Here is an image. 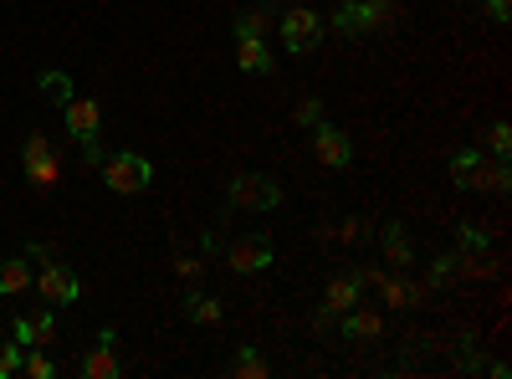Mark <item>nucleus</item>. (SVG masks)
Segmentation results:
<instances>
[{
    "label": "nucleus",
    "mask_w": 512,
    "mask_h": 379,
    "mask_svg": "<svg viewBox=\"0 0 512 379\" xmlns=\"http://www.w3.org/2000/svg\"><path fill=\"white\" fill-rule=\"evenodd\" d=\"M226 205H236V210H277L282 205V190L267 175H236L226 185Z\"/></svg>",
    "instance_id": "39448f33"
},
{
    "label": "nucleus",
    "mask_w": 512,
    "mask_h": 379,
    "mask_svg": "<svg viewBox=\"0 0 512 379\" xmlns=\"http://www.w3.org/2000/svg\"><path fill=\"white\" fill-rule=\"evenodd\" d=\"M231 267L236 272H267L272 267V241L267 236H241L231 246Z\"/></svg>",
    "instance_id": "9d476101"
},
{
    "label": "nucleus",
    "mask_w": 512,
    "mask_h": 379,
    "mask_svg": "<svg viewBox=\"0 0 512 379\" xmlns=\"http://www.w3.org/2000/svg\"><path fill=\"white\" fill-rule=\"evenodd\" d=\"M359 292H364V277H359V272H338V277L328 282V298H323V308H333V313H349V308L359 303Z\"/></svg>",
    "instance_id": "f8f14e48"
},
{
    "label": "nucleus",
    "mask_w": 512,
    "mask_h": 379,
    "mask_svg": "<svg viewBox=\"0 0 512 379\" xmlns=\"http://www.w3.org/2000/svg\"><path fill=\"white\" fill-rule=\"evenodd\" d=\"M21 170H26V180H31L36 190H52V185L62 180V159H57V149H52L47 134H31V139L21 144Z\"/></svg>",
    "instance_id": "7ed1b4c3"
},
{
    "label": "nucleus",
    "mask_w": 512,
    "mask_h": 379,
    "mask_svg": "<svg viewBox=\"0 0 512 379\" xmlns=\"http://www.w3.org/2000/svg\"><path fill=\"white\" fill-rule=\"evenodd\" d=\"M487 11L492 21H512V0H487Z\"/></svg>",
    "instance_id": "c756f323"
},
{
    "label": "nucleus",
    "mask_w": 512,
    "mask_h": 379,
    "mask_svg": "<svg viewBox=\"0 0 512 379\" xmlns=\"http://www.w3.org/2000/svg\"><path fill=\"white\" fill-rule=\"evenodd\" d=\"M487 149H492L497 159L512 154V129H507V123H492V129H487Z\"/></svg>",
    "instance_id": "b1692460"
},
{
    "label": "nucleus",
    "mask_w": 512,
    "mask_h": 379,
    "mask_svg": "<svg viewBox=\"0 0 512 379\" xmlns=\"http://www.w3.org/2000/svg\"><path fill=\"white\" fill-rule=\"evenodd\" d=\"M512 185V175H507V159H497V164H482L477 159V170H472V190H507Z\"/></svg>",
    "instance_id": "dca6fc26"
},
{
    "label": "nucleus",
    "mask_w": 512,
    "mask_h": 379,
    "mask_svg": "<svg viewBox=\"0 0 512 379\" xmlns=\"http://www.w3.org/2000/svg\"><path fill=\"white\" fill-rule=\"evenodd\" d=\"M431 277H436V282H451V277H456V251H451V257H441V262L431 267Z\"/></svg>",
    "instance_id": "c85d7f7f"
},
{
    "label": "nucleus",
    "mask_w": 512,
    "mask_h": 379,
    "mask_svg": "<svg viewBox=\"0 0 512 379\" xmlns=\"http://www.w3.org/2000/svg\"><path fill=\"white\" fill-rule=\"evenodd\" d=\"M477 159H482V149H456V154H451V185H456V190H472Z\"/></svg>",
    "instance_id": "aec40b11"
},
{
    "label": "nucleus",
    "mask_w": 512,
    "mask_h": 379,
    "mask_svg": "<svg viewBox=\"0 0 512 379\" xmlns=\"http://www.w3.org/2000/svg\"><path fill=\"white\" fill-rule=\"evenodd\" d=\"M297 6H313V0H297Z\"/></svg>",
    "instance_id": "473e14b6"
},
{
    "label": "nucleus",
    "mask_w": 512,
    "mask_h": 379,
    "mask_svg": "<svg viewBox=\"0 0 512 379\" xmlns=\"http://www.w3.org/2000/svg\"><path fill=\"white\" fill-rule=\"evenodd\" d=\"M313 154L318 164H328V170H349V159H354V144L344 129H328V123H313Z\"/></svg>",
    "instance_id": "6e6552de"
},
{
    "label": "nucleus",
    "mask_w": 512,
    "mask_h": 379,
    "mask_svg": "<svg viewBox=\"0 0 512 379\" xmlns=\"http://www.w3.org/2000/svg\"><path fill=\"white\" fill-rule=\"evenodd\" d=\"M21 374H31V379H57V364L41 354V349H26V354H21Z\"/></svg>",
    "instance_id": "4be33fe9"
},
{
    "label": "nucleus",
    "mask_w": 512,
    "mask_h": 379,
    "mask_svg": "<svg viewBox=\"0 0 512 379\" xmlns=\"http://www.w3.org/2000/svg\"><path fill=\"white\" fill-rule=\"evenodd\" d=\"M113 344H118V333L103 328V333H98V344L88 349V359H82L77 369L88 374V379H113V374H118V354H113Z\"/></svg>",
    "instance_id": "1a4fd4ad"
},
{
    "label": "nucleus",
    "mask_w": 512,
    "mask_h": 379,
    "mask_svg": "<svg viewBox=\"0 0 512 379\" xmlns=\"http://www.w3.org/2000/svg\"><path fill=\"white\" fill-rule=\"evenodd\" d=\"M149 180H154V164L144 154H113L103 164V185L113 195H139V190H149Z\"/></svg>",
    "instance_id": "20e7f679"
},
{
    "label": "nucleus",
    "mask_w": 512,
    "mask_h": 379,
    "mask_svg": "<svg viewBox=\"0 0 512 379\" xmlns=\"http://www.w3.org/2000/svg\"><path fill=\"white\" fill-rule=\"evenodd\" d=\"M338 328H344V339H354V344H369V339H379V333H384V318L354 303V308H349V318L338 323Z\"/></svg>",
    "instance_id": "ddd939ff"
},
{
    "label": "nucleus",
    "mask_w": 512,
    "mask_h": 379,
    "mask_svg": "<svg viewBox=\"0 0 512 379\" xmlns=\"http://www.w3.org/2000/svg\"><path fill=\"white\" fill-rule=\"evenodd\" d=\"M456 236H461V246L466 251H487L492 241H487V231H477V226H456Z\"/></svg>",
    "instance_id": "bb28decb"
},
{
    "label": "nucleus",
    "mask_w": 512,
    "mask_h": 379,
    "mask_svg": "<svg viewBox=\"0 0 512 379\" xmlns=\"http://www.w3.org/2000/svg\"><path fill=\"white\" fill-rule=\"evenodd\" d=\"M21 344H0V379H11V374H21Z\"/></svg>",
    "instance_id": "393cba45"
},
{
    "label": "nucleus",
    "mask_w": 512,
    "mask_h": 379,
    "mask_svg": "<svg viewBox=\"0 0 512 379\" xmlns=\"http://www.w3.org/2000/svg\"><path fill=\"white\" fill-rule=\"evenodd\" d=\"M52 339H57V323H52V313L16 318V344H21V349H47Z\"/></svg>",
    "instance_id": "9b49d317"
},
{
    "label": "nucleus",
    "mask_w": 512,
    "mask_h": 379,
    "mask_svg": "<svg viewBox=\"0 0 512 379\" xmlns=\"http://www.w3.org/2000/svg\"><path fill=\"white\" fill-rule=\"evenodd\" d=\"M379 287H384V303L390 308H415L420 303V287L405 282V277H379Z\"/></svg>",
    "instance_id": "f3484780"
},
{
    "label": "nucleus",
    "mask_w": 512,
    "mask_h": 379,
    "mask_svg": "<svg viewBox=\"0 0 512 379\" xmlns=\"http://www.w3.org/2000/svg\"><path fill=\"white\" fill-rule=\"evenodd\" d=\"M333 318H338L333 308H318V313H313V328H318V333H328V328H333Z\"/></svg>",
    "instance_id": "7c9ffc66"
},
{
    "label": "nucleus",
    "mask_w": 512,
    "mask_h": 379,
    "mask_svg": "<svg viewBox=\"0 0 512 379\" xmlns=\"http://www.w3.org/2000/svg\"><path fill=\"white\" fill-rule=\"evenodd\" d=\"M185 313L195 323H221V303L216 298H200V292H190V298H185Z\"/></svg>",
    "instance_id": "412c9836"
},
{
    "label": "nucleus",
    "mask_w": 512,
    "mask_h": 379,
    "mask_svg": "<svg viewBox=\"0 0 512 379\" xmlns=\"http://www.w3.org/2000/svg\"><path fill=\"white\" fill-rule=\"evenodd\" d=\"M41 88H47L57 103H67V98H72V82H67L62 72H47V77H41Z\"/></svg>",
    "instance_id": "a878e982"
},
{
    "label": "nucleus",
    "mask_w": 512,
    "mask_h": 379,
    "mask_svg": "<svg viewBox=\"0 0 512 379\" xmlns=\"http://www.w3.org/2000/svg\"><path fill=\"white\" fill-rule=\"evenodd\" d=\"M267 26H272L267 11H246V16H236V36H267Z\"/></svg>",
    "instance_id": "5701e85b"
},
{
    "label": "nucleus",
    "mask_w": 512,
    "mask_h": 379,
    "mask_svg": "<svg viewBox=\"0 0 512 379\" xmlns=\"http://www.w3.org/2000/svg\"><path fill=\"white\" fill-rule=\"evenodd\" d=\"M231 374H236V379H267V374H272V364H267L262 354H256V349L246 344V349H236V359H231Z\"/></svg>",
    "instance_id": "6ab92c4d"
},
{
    "label": "nucleus",
    "mask_w": 512,
    "mask_h": 379,
    "mask_svg": "<svg viewBox=\"0 0 512 379\" xmlns=\"http://www.w3.org/2000/svg\"><path fill=\"white\" fill-rule=\"evenodd\" d=\"M31 287V262H0V298H16Z\"/></svg>",
    "instance_id": "a211bd4d"
},
{
    "label": "nucleus",
    "mask_w": 512,
    "mask_h": 379,
    "mask_svg": "<svg viewBox=\"0 0 512 379\" xmlns=\"http://www.w3.org/2000/svg\"><path fill=\"white\" fill-rule=\"evenodd\" d=\"M379 246H384V262H390V267H400V272L410 267V236H405V226H400V221L384 226Z\"/></svg>",
    "instance_id": "2eb2a0df"
},
{
    "label": "nucleus",
    "mask_w": 512,
    "mask_h": 379,
    "mask_svg": "<svg viewBox=\"0 0 512 379\" xmlns=\"http://www.w3.org/2000/svg\"><path fill=\"white\" fill-rule=\"evenodd\" d=\"M236 67L241 72H267L272 67V47L262 36H236Z\"/></svg>",
    "instance_id": "4468645a"
},
{
    "label": "nucleus",
    "mask_w": 512,
    "mask_h": 379,
    "mask_svg": "<svg viewBox=\"0 0 512 379\" xmlns=\"http://www.w3.org/2000/svg\"><path fill=\"white\" fill-rule=\"evenodd\" d=\"M318 36H323V21H318L313 6H292V11L282 16V47H287V52H313Z\"/></svg>",
    "instance_id": "423d86ee"
},
{
    "label": "nucleus",
    "mask_w": 512,
    "mask_h": 379,
    "mask_svg": "<svg viewBox=\"0 0 512 379\" xmlns=\"http://www.w3.org/2000/svg\"><path fill=\"white\" fill-rule=\"evenodd\" d=\"M400 6L395 0H344L333 16V26L344 31V36H359V31H384V26H395Z\"/></svg>",
    "instance_id": "f257e3e1"
},
{
    "label": "nucleus",
    "mask_w": 512,
    "mask_h": 379,
    "mask_svg": "<svg viewBox=\"0 0 512 379\" xmlns=\"http://www.w3.org/2000/svg\"><path fill=\"white\" fill-rule=\"evenodd\" d=\"M297 123H303V129H313V123H323V103H318V98H308L303 108H297Z\"/></svg>",
    "instance_id": "cd10ccee"
},
{
    "label": "nucleus",
    "mask_w": 512,
    "mask_h": 379,
    "mask_svg": "<svg viewBox=\"0 0 512 379\" xmlns=\"http://www.w3.org/2000/svg\"><path fill=\"white\" fill-rule=\"evenodd\" d=\"M36 292H41L52 308H67V303L82 298V282H77L62 262H47V267H41V277H36Z\"/></svg>",
    "instance_id": "0eeeda50"
},
{
    "label": "nucleus",
    "mask_w": 512,
    "mask_h": 379,
    "mask_svg": "<svg viewBox=\"0 0 512 379\" xmlns=\"http://www.w3.org/2000/svg\"><path fill=\"white\" fill-rule=\"evenodd\" d=\"M62 118H67V134L88 149V159L98 164L103 159V149H98V134H103V108L93 103V98H67L62 103Z\"/></svg>",
    "instance_id": "f03ea898"
},
{
    "label": "nucleus",
    "mask_w": 512,
    "mask_h": 379,
    "mask_svg": "<svg viewBox=\"0 0 512 379\" xmlns=\"http://www.w3.org/2000/svg\"><path fill=\"white\" fill-rule=\"evenodd\" d=\"M175 267H180V277H200V262H195V257H180Z\"/></svg>",
    "instance_id": "2f4dec72"
}]
</instances>
